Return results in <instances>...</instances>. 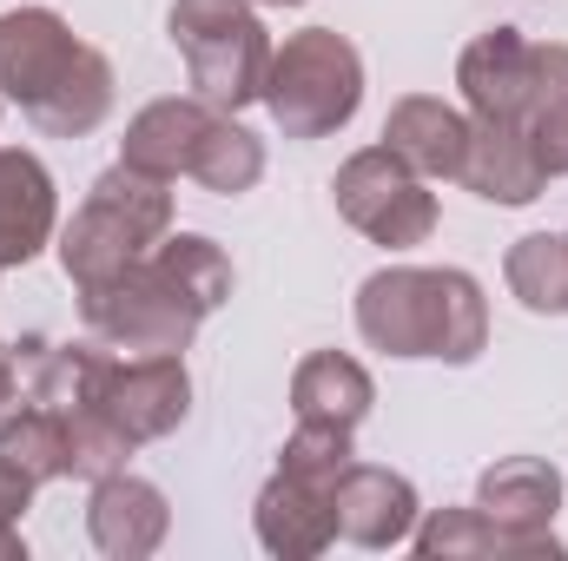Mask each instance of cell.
<instances>
[{"label": "cell", "mask_w": 568, "mask_h": 561, "mask_svg": "<svg viewBox=\"0 0 568 561\" xmlns=\"http://www.w3.org/2000/svg\"><path fill=\"white\" fill-rule=\"evenodd\" d=\"M509 290H516L536 317L568 310V238H549V232L516 238V252H509Z\"/></svg>", "instance_id": "cb8c5ba5"}, {"label": "cell", "mask_w": 568, "mask_h": 561, "mask_svg": "<svg viewBox=\"0 0 568 561\" xmlns=\"http://www.w3.org/2000/svg\"><path fill=\"white\" fill-rule=\"evenodd\" d=\"M113 113V67H106V53H93L87 47V60H80V73L33 113V126L40 133H53V140H80V133H93L100 120Z\"/></svg>", "instance_id": "7402d4cb"}, {"label": "cell", "mask_w": 568, "mask_h": 561, "mask_svg": "<svg viewBox=\"0 0 568 561\" xmlns=\"http://www.w3.org/2000/svg\"><path fill=\"white\" fill-rule=\"evenodd\" d=\"M172 232V192L165 178L133 172V165H113L87 205L73 212V225L60 232V265L80 290H100L120 272H133L140 258L159 252V238Z\"/></svg>", "instance_id": "7a4b0ae2"}, {"label": "cell", "mask_w": 568, "mask_h": 561, "mask_svg": "<svg viewBox=\"0 0 568 561\" xmlns=\"http://www.w3.org/2000/svg\"><path fill=\"white\" fill-rule=\"evenodd\" d=\"M258 7H304V0H258Z\"/></svg>", "instance_id": "f1b7e54d"}, {"label": "cell", "mask_w": 568, "mask_h": 561, "mask_svg": "<svg viewBox=\"0 0 568 561\" xmlns=\"http://www.w3.org/2000/svg\"><path fill=\"white\" fill-rule=\"evenodd\" d=\"M0 456H13L33 482H53V476H73V429L60 410L33 404L20 417L0 422Z\"/></svg>", "instance_id": "603a6c76"}, {"label": "cell", "mask_w": 568, "mask_h": 561, "mask_svg": "<svg viewBox=\"0 0 568 561\" xmlns=\"http://www.w3.org/2000/svg\"><path fill=\"white\" fill-rule=\"evenodd\" d=\"M562 238H568V232H562Z\"/></svg>", "instance_id": "f546056e"}, {"label": "cell", "mask_w": 568, "mask_h": 561, "mask_svg": "<svg viewBox=\"0 0 568 561\" xmlns=\"http://www.w3.org/2000/svg\"><path fill=\"white\" fill-rule=\"evenodd\" d=\"M357 330L364 344L390 350V357H443V364H469L489 337V304L469 272H417V265H390L357 290Z\"/></svg>", "instance_id": "6da1fadb"}, {"label": "cell", "mask_w": 568, "mask_h": 561, "mask_svg": "<svg viewBox=\"0 0 568 561\" xmlns=\"http://www.w3.org/2000/svg\"><path fill=\"white\" fill-rule=\"evenodd\" d=\"M87 47L73 40V27L47 7H13L0 13V100H20V113L33 120L73 73H80Z\"/></svg>", "instance_id": "52a82bcc"}, {"label": "cell", "mask_w": 568, "mask_h": 561, "mask_svg": "<svg viewBox=\"0 0 568 561\" xmlns=\"http://www.w3.org/2000/svg\"><path fill=\"white\" fill-rule=\"evenodd\" d=\"M172 278L185 284L205 310H219L225 297H232V258L212 245V238H192V232H179V238H159V252H152Z\"/></svg>", "instance_id": "484cf974"}, {"label": "cell", "mask_w": 568, "mask_h": 561, "mask_svg": "<svg viewBox=\"0 0 568 561\" xmlns=\"http://www.w3.org/2000/svg\"><path fill=\"white\" fill-rule=\"evenodd\" d=\"M456 185H469V192L489 198V205H529V198H542L549 172L536 165L523 120H476Z\"/></svg>", "instance_id": "7c38bea8"}, {"label": "cell", "mask_w": 568, "mask_h": 561, "mask_svg": "<svg viewBox=\"0 0 568 561\" xmlns=\"http://www.w3.org/2000/svg\"><path fill=\"white\" fill-rule=\"evenodd\" d=\"M456 86H463L476 120H523L529 93H536V47L516 27H489V33H476L463 47Z\"/></svg>", "instance_id": "9c48e42d"}, {"label": "cell", "mask_w": 568, "mask_h": 561, "mask_svg": "<svg viewBox=\"0 0 568 561\" xmlns=\"http://www.w3.org/2000/svg\"><path fill=\"white\" fill-rule=\"evenodd\" d=\"M417 549L424 555H562V542L549 536H509V529H496L483 509H449V516H436L424 536H417Z\"/></svg>", "instance_id": "44dd1931"}, {"label": "cell", "mask_w": 568, "mask_h": 561, "mask_svg": "<svg viewBox=\"0 0 568 561\" xmlns=\"http://www.w3.org/2000/svg\"><path fill=\"white\" fill-rule=\"evenodd\" d=\"M371 370L357 357H337V350H317L297 364L291 377V410L297 422H337V429H357L371 417Z\"/></svg>", "instance_id": "ac0fdd59"}, {"label": "cell", "mask_w": 568, "mask_h": 561, "mask_svg": "<svg viewBox=\"0 0 568 561\" xmlns=\"http://www.w3.org/2000/svg\"><path fill=\"white\" fill-rule=\"evenodd\" d=\"M80 310H87V324L100 330L106 350H133V357L185 350L192 330L212 317L159 258H140L133 272H120V278L100 284V290H80Z\"/></svg>", "instance_id": "5b68a950"}, {"label": "cell", "mask_w": 568, "mask_h": 561, "mask_svg": "<svg viewBox=\"0 0 568 561\" xmlns=\"http://www.w3.org/2000/svg\"><path fill=\"white\" fill-rule=\"evenodd\" d=\"M258 172H265V145L252 140L245 126H232V120L219 113V126L205 133V145H199V165H192V178H199L205 192H225V198H239V192H252V185H258Z\"/></svg>", "instance_id": "d4e9b609"}, {"label": "cell", "mask_w": 568, "mask_h": 561, "mask_svg": "<svg viewBox=\"0 0 568 561\" xmlns=\"http://www.w3.org/2000/svg\"><path fill=\"white\" fill-rule=\"evenodd\" d=\"M337 212L371 238V245H390V252H410L436 232V198L424 192V178L390 152V145H371L357 159H344L337 172Z\"/></svg>", "instance_id": "8992f818"}, {"label": "cell", "mask_w": 568, "mask_h": 561, "mask_svg": "<svg viewBox=\"0 0 568 561\" xmlns=\"http://www.w3.org/2000/svg\"><path fill=\"white\" fill-rule=\"evenodd\" d=\"M172 47L192 67V86L205 106L239 113L252 100H265V73H272V40L258 27V13L245 0H179L172 7Z\"/></svg>", "instance_id": "277c9868"}, {"label": "cell", "mask_w": 568, "mask_h": 561, "mask_svg": "<svg viewBox=\"0 0 568 561\" xmlns=\"http://www.w3.org/2000/svg\"><path fill=\"white\" fill-rule=\"evenodd\" d=\"M13 390H20V357H7V350H0V410L13 404Z\"/></svg>", "instance_id": "83f0119b"}, {"label": "cell", "mask_w": 568, "mask_h": 561, "mask_svg": "<svg viewBox=\"0 0 568 561\" xmlns=\"http://www.w3.org/2000/svg\"><path fill=\"white\" fill-rule=\"evenodd\" d=\"M53 238V178L33 152L0 145V272L27 265Z\"/></svg>", "instance_id": "4fadbf2b"}, {"label": "cell", "mask_w": 568, "mask_h": 561, "mask_svg": "<svg viewBox=\"0 0 568 561\" xmlns=\"http://www.w3.org/2000/svg\"><path fill=\"white\" fill-rule=\"evenodd\" d=\"M331 509H337V536H351L357 549H397L417 522V489L404 476L351 456V469L331 489Z\"/></svg>", "instance_id": "30bf717a"}, {"label": "cell", "mask_w": 568, "mask_h": 561, "mask_svg": "<svg viewBox=\"0 0 568 561\" xmlns=\"http://www.w3.org/2000/svg\"><path fill=\"white\" fill-rule=\"evenodd\" d=\"M529 152L549 178L568 172V47H536V93L523 113Z\"/></svg>", "instance_id": "ffe728a7"}, {"label": "cell", "mask_w": 568, "mask_h": 561, "mask_svg": "<svg viewBox=\"0 0 568 561\" xmlns=\"http://www.w3.org/2000/svg\"><path fill=\"white\" fill-rule=\"evenodd\" d=\"M27 496H33V476H27L13 456H0V522H13V516L27 509Z\"/></svg>", "instance_id": "4316f807"}, {"label": "cell", "mask_w": 568, "mask_h": 561, "mask_svg": "<svg viewBox=\"0 0 568 561\" xmlns=\"http://www.w3.org/2000/svg\"><path fill=\"white\" fill-rule=\"evenodd\" d=\"M357 100H364V60L337 27H304L272 53L265 106L284 126V140H324L351 126Z\"/></svg>", "instance_id": "3957f363"}, {"label": "cell", "mask_w": 568, "mask_h": 561, "mask_svg": "<svg viewBox=\"0 0 568 561\" xmlns=\"http://www.w3.org/2000/svg\"><path fill=\"white\" fill-rule=\"evenodd\" d=\"M476 509H483L496 529H509V536H536V529H549L556 509H562V476H556L549 462H536V456H509V462H496V469L483 476Z\"/></svg>", "instance_id": "e0dca14e"}, {"label": "cell", "mask_w": 568, "mask_h": 561, "mask_svg": "<svg viewBox=\"0 0 568 561\" xmlns=\"http://www.w3.org/2000/svg\"><path fill=\"white\" fill-rule=\"evenodd\" d=\"M219 126V106L205 100H152L140 120L126 126V145H120V165L133 172H152V178H192L199 165V145Z\"/></svg>", "instance_id": "8fae6325"}, {"label": "cell", "mask_w": 568, "mask_h": 561, "mask_svg": "<svg viewBox=\"0 0 568 561\" xmlns=\"http://www.w3.org/2000/svg\"><path fill=\"white\" fill-rule=\"evenodd\" d=\"M258 542L272 555H317L337 542V509H331V489L324 482H304L278 469L258 496Z\"/></svg>", "instance_id": "5bb4252c"}, {"label": "cell", "mask_w": 568, "mask_h": 561, "mask_svg": "<svg viewBox=\"0 0 568 561\" xmlns=\"http://www.w3.org/2000/svg\"><path fill=\"white\" fill-rule=\"evenodd\" d=\"M384 145L417 172V178H456L463 172V152H469V120L443 100H397L390 120H384Z\"/></svg>", "instance_id": "9a60e30c"}, {"label": "cell", "mask_w": 568, "mask_h": 561, "mask_svg": "<svg viewBox=\"0 0 568 561\" xmlns=\"http://www.w3.org/2000/svg\"><path fill=\"white\" fill-rule=\"evenodd\" d=\"M87 529H93V542L106 549V555H152L159 542H165V496L140 482V476H126V469H113V476H100V489H93V509H87Z\"/></svg>", "instance_id": "2e32d148"}, {"label": "cell", "mask_w": 568, "mask_h": 561, "mask_svg": "<svg viewBox=\"0 0 568 561\" xmlns=\"http://www.w3.org/2000/svg\"><path fill=\"white\" fill-rule=\"evenodd\" d=\"M185 404H192V377H185V357H179V350L133 357V364L113 357V377H106L100 410L120 422V436H126L133 449L152 442V436H165V429H179V422H185Z\"/></svg>", "instance_id": "ba28073f"}, {"label": "cell", "mask_w": 568, "mask_h": 561, "mask_svg": "<svg viewBox=\"0 0 568 561\" xmlns=\"http://www.w3.org/2000/svg\"><path fill=\"white\" fill-rule=\"evenodd\" d=\"M106 377H113L106 344H60V350L40 344V357H33V404H47V410H60V417L100 410Z\"/></svg>", "instance_id": "d6986e66"}]
</instances>
